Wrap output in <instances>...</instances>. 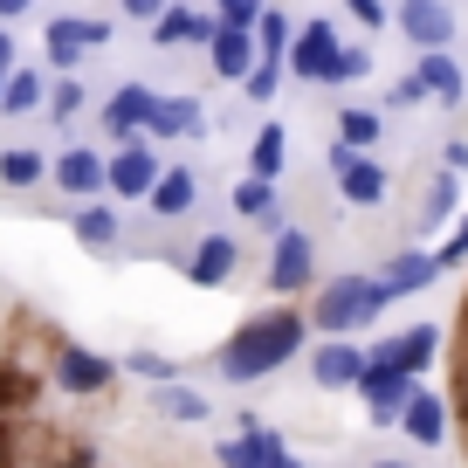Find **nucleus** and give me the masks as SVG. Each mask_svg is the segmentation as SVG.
I'll return each mask as SVG.
<instances>
[{
    "label": "nucleus",
    "mask_w": 468,
    "mask_h": 468,
    "mask_svg": "<svg viewBox=\"0 0 468 468\" xmlns=\"http://www.w3.org/2000/svg\"><path fill=\"white\" fill-rule=\"evenodd\" d=\"M372 138H379V117H372V111H337V145L372 152Z\"/></svg>",
    "instance_id": "cd10ccee"
},
{
    "label": "nucleus",
    "mask_w": 468,
    "mask_h": 468,
    "mask_svg": "<svg viewBox=\"0 0 468 468\" xmlns=\"http://www.w3.org/2000/svg\"><path fill=\"white\" fill-rule=\"evenodd\" d=\"M0 179L7 186H35V179H48V159L42 152H0Z\"/></svg>",
    "instance_id": "c85d7f7f"
},
{
    "label": "nucleus",
    "mask_w": 468,
    "mask_h": 468,
    "mask_svg": "<svg viewBox=\"0 0 468 468\" xmlns=\"http://www.w3.org/2000/svg\"><path fill=\"white\" fill-rule=\"evenodd\" d=\"M276 83H282V69H276V62H255V69L241 76V90H249L255 103H269V97H276Z\"/></svg>",
    "instance_id": "2f4dec72"
},
{
    "label": "nucleus",
    "mask_w": 468,
    "mask_h": 468,
    "mask_svg": "<svg viewBox=\"0 0 468 468\" xmlns=\"http://www.w3.org/2000/svg\"><path fill=\"white\" fill-rule=\"evenodd\" d=\"M159 7H165V0H124V15H132V21H159Z\"/></svg>",
    "instance_id": "a19ab883"
},
{
    "label": "nucleus",
    "mask_w": 468,
    "mask_h": 468,
    "mask_svg": "<svg viewBox=\"0 0 468 468\" xmlns=\"http://www.w3.org/2000/svg\"><path fill=\"white\" fill-rule=\"evenodd\" d=\"M413 76H420V90H427V97H441V103H454V97H462V69H454V56H448V48H427Z\"/></svg>",
    "instance_id": "a211bd4d"
},
{
    "label": "nucleus",
    "mask_w": 468,
    "mask_h": 468,
    "mask_svg": "<svg viewBox=\"0 0 468 468\" xmlns=\"http://www.w3.org/2000/svg\"><path fill=\"white\" fill-rule=\"evenodd\" d=\"M441 351V331L434 324H413V331H399V345H386V358H393L399 372H427Z\"/></svg>",
    "instance_id": "f3484780"
},
{
    "label": "nucleus",
    "mask_w": 468,
    "mask_h": 468,
    "mask_svg": "<svg viewBox=\"0 0 468 468\" xmlns=\"http://www.w3.org/2000/svg\"><path fill=\"white\" fill-rule=\"evenodd\" d=\"M103 42H111L103 21H56V28H48V62H56V69H76V62H83L90 48H103Z\"/></svg>",
    "instance_id": "6e6552de"
},
{
    "label": "nucleus",
    "mask_w": 468,
    "mask_h": 468,
    "mask_svg": "<svg viewBox=\"0 0 468 468\" xmlns=\"http://www.w3.org/2000/svg\"><path fill=\"white\" fill-rule=\"evenodd\" d=\"M152 179H159V159H152V145H124L111 165H103V186L124 193V200H145Z\"/></svg>",
    "instance_id": "0eeeda50"
},
{
    "label": "nucleus",
    "mask_w": 468,
    "mask_h": 468,
    "mask_svg": "<svg viewBox=\"0 0 468 468\" xmlns=\"http://www.w3.org/2000/svg\"><path fill=\"white\" fill-rule=\"evenodd\" d=\"M462 317H468V310H462Z\"/></svg>",
    "instance_id": "8fccbe9b"
},
{
    "label": "nucleus",
    "mask_w": 468,
    "mask_h": 468,
    "mask_svg": "<svg viewBox=\"0 0 468 468\" xmlns=\"http://www.w3.org/2000/svg\"><path fill=\"white\" fill-rule=\"evenodd\" d=\"M7 62H15V35L0 28V69H7Z\"/></svg>",
    "instance_id": "79ce46f5"
},
{
    "label": "nucleus",
    "mask_w": 468,
    "mask_h": 468,
    "mask_svg": "<svg viewBox=\"0 0 468 468\" xmlns=\"http://www.w3.org/2000/svg\"><path fill=\"white\" fill-rule=\"evenodd\" d=\"M434 276H441L434 255H399V262L386 269V290H393V296H413V290H427Z\"/></svg>",
    "instance_id": "b1692460"
},
{
    "label": "nucleus",
    "mask_w": 468,
    "mask_h": 468,
    "mask_svg": "<svg viewBox=\"0 0 468 468\" xmlns=\"http://www.w3.org/2000/svg\"><path fill=\"white\" fill-rule=\"evenodd\" d=\"M399 35L413 48H448L454 42V15L441 0H399Z\"/></svg>",
    "instance_id": "423d86ee"
},
{
    "label": "nucleus",
    "mask_w": 468,
    "mask_h": 468,
    "mask_svg": "<svg viewBox=\"0 0 468 468\" xmlns=\"http://www.w3.org/2000/svg\"><path fill=\"white\" fill-rule=\"evenodd\" d=\"M48 173H56V186H62V193H76V200H90V193L103 186V159H97V152H62Z\"/></svg>",
    "instance_id": "2eb2a0df"
},
{
    "label": "nucleus",
    "mask_w": 468,
    "mask_h": 468,
    "mask_svg": "<svg viewBox=\"0 0 468 468\" xmlns=\"http://www.w3.org/2000/svg\"><path fill=\"white\" fill-rule=\"evenodd\" d=\"M186 276L200 282V290H220V282L234 276V241H228V234H207V241H200V255L186 262Z\"/></svg>",
    "instance_id": "4468645a"
},
{
    "label": "nucleus",
    "mask_w": 468,
    "mask_h": 468,
    "mask_svg": "<svg viewBox=\"0 0 468 468\" xmlns=\"http://www.w3.org/2000/svg\"><path fill=\"white\" fill-rule=\"evenodd\" d=\"M282 48H290V21L262 15V62H282Z\"/></svg>",
    "instance_id": "f704fd0d"
},
{
    "label": "nucleus",
    "mask_w": 468,
    "mask_h": 468,
    "mask_svg": "<svg viewBox=\"0 0 468 468\" xmlns=\"http://www.w3.org/2000/svg\"><path fill=\"white\" fill-rule=\"evenodd\" d=\"M399 427H407V434L420 441V448H434V441L448 434V407H441L434 393H413L407 407H399Z\"/></svg>",
    "instance_id": "dca6fc26"
},
{
    "label": "nucleus",
    "mask_w": 468,
    "mask_h": 468,
    "mask_svg": "<svg viewBox=\"0 0 468 468\" xmlns=\"http://www.w3.org/2000/svg\"><path fill=\"white\" fill-rule=\"evenodd\" d=\"M207 48H214V76H228V83H241L255 69V28H214Z\"/></svg>",
    "instance_id": "9d476101"
},
{
    "label": "nucleus",
    "mask_w": 468,
    "mask_h": 468,
    "mask_svg": "<svg viewBox=\"0 0 468 468\" xmlns=\"http://www.w3.org/2000/svg\"><path fill=\"white\" fill-rule=\"evenodd\" d=\"M48 97V83L35 69H7L0 76V117H21V111H35V103Z\"/></svg>",
    "instance_id": "6ab92c4d"
},
{
    "label": "nucleus",
    "mask_w": 468,
    "mask_h": 468,
    "mask_svg": "<svg viewBox=\"0 0 468 468\" xmlns=\"http://www.w3.org/2000/svg\"><path fill=\"white\" fill-rule=\"evenodd\" d=\"M448 207H454V173H441V179H434V193H427V214L441 220Z\"/></svg>",
    "instance_id": "4c0bfd02"
},
{
    "label": "nucleus",
    "mask_w": 468,
    "mask_h": 468,
    "mask_svg": "<svg viewBox=\"0 0 468 468\" xmlns=\"http://www.w3.org/2000/svg\"><path fill=\"white\" fill-rule=\"evenodd\" d=\"M331 165H337V193L358 207L386 200V165H372V152H351V145H331Z\"/></svg>",
    "instance_id": "20e7f679"
},
{
    "label": "nucleus",
    "mask_w": 468,
    "mask_h": 468,
    "mask_svg": "<svg viewBox=\"0 0 468 468\" xmlns=\"http://www.w3.org/2000/svg\"><path fill=\"white\" fill-rule=\"evenodd\" d=\"M234 214L269 220V214H276V179H241V186H234Z\"/></svg>",
    "instance_id": "393cba45"
},
{
    "label": "nucleus",
    "mask_w": 468,
    "mask_h": 468,
    "mask_svg": "<svg viewBox=\"0 0 468 468\" xmlns=\"http://www.w3.org/2000/svg\"><path fill=\"white\" fill-rule=\"evenodd\" d=\"M386 303H393V290H386V282L337 276L331 290H324L317 303H310V324H317V331H351V324H372Z\"/></svg>",
    "instance_id": "f03ea898"
},
{
    "label": "nucleus",
    "mask_w": 468,
    "mask_h": 468,
    "mask_svg": "<svg viewBox=\"0 0 468 468\" xmlns=\"http://www.w3.org/2000/svg\"><path fill=\"white\" fill-rule=\"evenodd\" d=\"M462 413H468V386H462Z\"/></svg>",
    "instance_id": "49530a36"
},
{
    "label": "nucleus",
    "mask_w": 468,
    "mask_h": 468,
    "mask_svg": "<svg viewBox=\"0 0 468 468\" xmlns=\"http://www.w3.org/2000/svg\"><path fill=\"white\" fill-rule=\"evenodd\" d=\"M331 56H337L331 21H310V28H296V35H290V48H282V62H290L303 83H324V76H331Z\"/></svg>",
    "instance_id": "39448f33"
},
{
    "label": "nucleus",
    "mask_w": 468,
    "mask_h": 468,
    "mask_svg": "<svg viewBox=\"0 0 468 468\" xmlns=\"http://www.w3.org/2000/svg\"><path fill=\"white\" fill-rule=\"evenodd\" d=\"M358 393H366V407H372V420H399V407L413 399V372H399L386 351H372L366 366H358Z\"/></svg>",
    "instance_id": "7ed1b4c3"
},
{
    "label": "nucleus",
    "mask_w": 468,
    "mask_h": 468,
    "mask_svg": "<svg viewBox=\"0 0 468 468\" xmlns=\"http://www.w3.org/2000/svg\"><path fill=\"white\" fill-rule=\"evenodd\" d=\"M310 262H317L310 234H303V228H282V234H276V262H269V282H276V290H303V282H310Z\"/></svg>",
    "instance_id": "1a4fd4ad"
},
{
    "label": "nucleus",
    "mask_w": 468,
    "mask_h": 468,
    "mask_svg": "<svg viewBox=\"0 0 468 468\" xmlns=\"http://www.w3.org/2000/svg\"><path fill=\"white\" fill-rule=\"evenodd\" d=\"M152 111H159V90L124 83L111 103H103V124H111V132H138V124H152Z\"/></svg>",
    "instance_id": "ddd939ff"
},
{
    "label": "nucleus",
    "mask_w": 468,
    "mask_h": 468,
    "mask_svg": "<svg viewBox=\"0 0 468 468\" xmlns=\"http://www.w3.org/2000/svg\"><path fill=\"white\" fill-rule=\"evenodd\" d=\"M193 193H200V179H193V173H179V165H159V179H152V207H159V214H186Z\"/></svg>",
    "instance_id": "412c9836"
},
{
    "label": "nucleus",
    "mask_w": 468,
    "mask_h": 468,
    "mask_svg": "<svg viewBox=\"0 0 468 468\" xmlns=\"http://www.w3.org/2000/svg\"><path fill=\"white\" fill-rule=\"evenodd\" d=\"M358 366H366V351H351V345H324L310 372H317V386H351V379H358Z\"/></svg>",
    "instance_id": "5701e85b"
},
{
    "label": "nucleus",
    "mask_w": 468,
    "mask_h": 468,
    "mask_svg": "<svg viewBox=\"0 0 468 468\" xmlns=\"http://www.w3.org/2000/svg\"><path fill=\"white\" fill-rule=\"evenodd\" d=\"M124 372H138V379H173V358H159V351H132V358H124Z\"/></svg>",
    "instance_id": "72a5a7b5"
},
{
    "label": "nucleus",
    "mask_w": 468,
    "mask_h": 468,
    "mask_svg": "<svg viewBox=\"0 0 468 468\" xmlns=\"http://www.w3.org/2000/svg\"><path fill=\"white\" fill-rule=\"evenodd\" d=\"M214 7H220V28H255V21H262L255 0H214Z\"/></svg>",
    "instance_id": "c9c22d12"
},
{
    "label": "nucleus",
    "mask_w": 468,
    "mask_h": 468,
    "mask_svg": "<svg viewBox=\"0 0 468 468\" xmlns=\"http://www.w3.org/2000/svg\"><path fill=\"white\" fill-rule=\"evenodd\" d=\"M145 132H159V138L200 132V103H193V97H159V111H152V124H145Z\"/></svg>",
    "instance_id": "4be33fe9"
},
{
    "label": "nucleus",
    "mask_w": 468,
    "mask_h": 468,
    "mask_svg": "<svg viewBox=\"0 0 468 468\" xmlns=\"http://www.w3.org/2000/svg\"><path fill=\"white\" fill-rule=\"evenodd\" d=\"M48 111H56V117H76V111H83V83H76V76H62V83L56 90H48Z\"/></svg>",
    "instance_id": "473e14b6"
},
{
    "label": "nucleus",
    "mask_w": 468,
    "mask_h": 468,
    "mask_svg": "<svg viewBox=\"0 0 468 468\" xmlns=\"http://www.w3.org/2000/svg\"><path fill=\"white\" fill-rule=\"evenodd\" d=\"M0 468H7V441H0Z\"/></svg>",
    "instance_id": "a18cd8bd"
},
{
    "label": "nucleus",
    "mask_w": 468,
    "mask_h": 468,
    "mask_svg": "<svg viewBox=\"0 0 468 468\" xmlns=\"http://www.w3.org/2000/svg\"><path fill=\"white\" fill-rule=\"evenodd\" d=\"M0 76H7V69H0Z\"/></svg>",
    "instance_id": "09e8293b"
},
{
    "label": "nucleus",
    "mask_w": 468,
    "mask_h": 468,
    "mask_svg": "<svg viewBox=\"0 0 468 468\" xmlns=\"http://www.w3.org/2000/svg\"><path fill=\"white\" fill-rule=\"evenodd\" d=\"M366 69H372L366 48H337V56H331V76H324V83H358Z\"/></svg>",
    "instance_id": "7c9ffc66"
},
{
    "label": "nucleus",
    "mask_w": 468,
    "mask_h": 468,
    "mask_svg": "<svg viewBox=\"0 0 468 468\" xmlns=\"http://www.w3.org/2000/svg\"><path fill=\"white\" fill-rule=\"evenodd\" d=\"M0 15L15 21V15H28V0H0Z\"/></svg>",
    "instance_id": "37998d69"
},
{
    "label": "nucleus",
    "mask_w": 468,
    "mask_h": 468,
    "mask_svg": "<svg viewBox=\"0 0 468 468\" xmlns=\"http://www.w3.org/2000/svg\"><path fill=\"white\" fill-rule=\"evenodd\" d=\"M111 372H117L111 358H97V351H76V345L56 358V379L69 386V393H103V386H111Z\"/></svg>",
    "instance_id": "f8f14e48"
},
{
    "label": "nucleus",
    "mask_w": 468,
    "mask_h": 468,
    "mask_svg": "<svg viewBox=\"0 0 468 468\" xmlns=\"http://www.w3.org/2000/svg\"><path fill=\"white\" fill-rule=\"evenodd\" d=\"M462 255H468V220H462V234H454V241H448V249H441V255H434V262H441V269H448V262H462Z\"/></svg>",
    "instance_id": "ea45409f"
},
{
    "label": "nucleus",
    "mask_w": 468,
    "mask_h": 468,
    "mask_svg": "<svg viewBox=\"0 0 468 468\" xmlns=\"http://www.w3.org/2000/svg\"><path fill=\"white\" fill-rule=\"evenodd\" d=\"M220 21H207V15H193V7H159V21H152V35L159 42H207Z\"/></svg>",
    "instance_id": "aec40b11"
},
{
    "label": "nucleus",
    "mask_w": 468,
    "mask_h": 468,
    "mask_svg": "<svg viewBox=\"0 0 468 468\" xmlns=\"http://www.w3.org/2000/svg\"><path fill=\"white\" fill-rule=\"evenodd\" d=\"M269 468H296V462H290V454H269Z\"/></svg>",
    "instance_id": "c03bdc74"
},
{
    "label": "nucleus",
    "mask_w": 468,
    "mask_h": 468,
    "mask_svg": "<svg viewBox=\"0 0 468 468\" xmlns=\"http://www.w3.org/2000/svg\"><path fill=\"white\" fill-rule=\"evenodd\" d=\"M269 454H282V441H276V427H241L234 441H220V468H269Z\"/></svg>",
    "instance_id": "9b49d317"
},
{
    "label": "nucleus",
    "mask_w": 468,
    "mask_h": 468,
    "mask_svg": "<svg viewBox=\"0 0 468 468\" xmlns=\"http://www.w3.org/2000/svg\"><path fill=\"white\" fill-rule=\"evenodd\" d=\"M379 468H399V462H379Z\"/></svg>",
    "instance_id": "de8ad7c7"
},
{
    "label": "nucleus",
    "mask_w": 468,
    "mask_h": 468,
    "mask_svg": "<svg viewBox=\"0 0 468 468\" xmlns=\"http://www.w3.org/2000/svg\"><path fill=\"white\" fill-rule=\"evenodd\" d=\"M76 241H83V249H111L117 241V214L111 207H83V214H76Z\"/></svg>",
    "instance_id": "a878e982"
},
{
    "label": "nucleus",
    "mask_w": 468,
    "mask_h": 468,
    "mask_svg": "<svg viewBox=\"0 0 468 468\" xmlns=\"http://www.w3.org/2000/svg\"><path fill=\"white\" fill-rule=\"evenodd\" d=\"M249 173H255V179H276V173H282V124H262V132H255Z\"/></svg>",
    "instance_id": "bb28decb"
},
{
    "label": "nucleus",
    "mask_w": 468,
    "mask_h": 468,
    "mask_svg": "<svg viewBox=\"0 0 468 468\" xmlns=\"http://www.w3.org/2000/svg\"><path fill=\"white\" fill-rule=\"evenodd\" d=\"M159 407L173 413V420H207V399H200V393H186V386H173V379L159 386Z\"/></svg>",
    "instance_id": "c756f323"
},
{
    "label": "nucleus",
    "mask_w": 468,
    "mask_h": 468,
    "mask_svg": "<svg viewBox=\"0 0 468 468\" xmlns=\"http://www.w3.org/2000/svg\"><path fill=\"white\" fill-rule=\"evenodd\" d=\"M21 399H28V379L15 366H0V407H21Z\"/></svg>",
    "instance_id": "e433bc0d"
},
{
    "label": "nucleus",
    "mask_w": 468,
    "mask_h": 468,
    "mask_svg": "<svg viewBox=\"0 0 468 468\" xmlns=\"http://www.w3.org/2000/svg\"><path fill=\"white\" fill-rule=\"evenodd\" d=\"M345 7H351L358 21H366V28H379V21H386V7H379V0H345Z\"/></svg>",
    "instance_id": "58836bf2"
},
{
    "label": "nucleus",
    "mask_w": 468,
    "mask_h": 468,
    "mask_svg": "<svg viewBox=\"0 0 468 468\" xmlns=\"http://www.w3.org/2000/svg\"><path fill=\"white\" fill-rule=\"evenodd\" d=\"M303 331L310 324L303 317H290V310H276V317H255V324H241V331H234V345L220 351V372H228V379H262V372H276L282 358H290L296 345H303Z\"/></svg>",
    "instance_id": "f257e3e1"
}]
</instances>
